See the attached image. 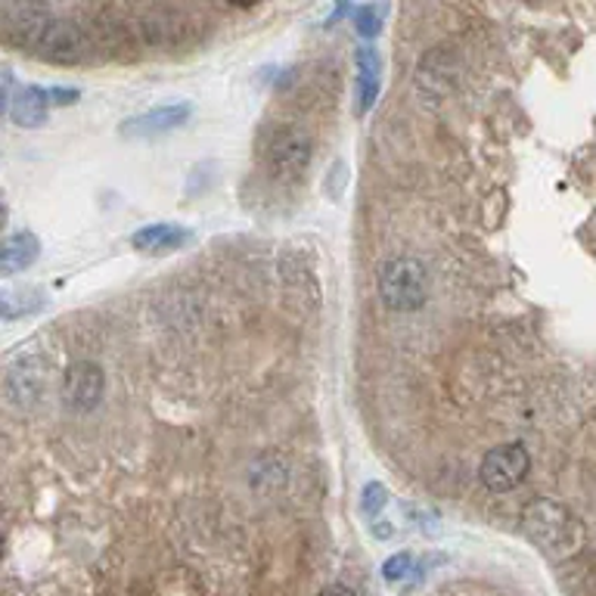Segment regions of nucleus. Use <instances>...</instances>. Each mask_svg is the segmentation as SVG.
<instances>
[{
  "instance_id": "obj_4",
  "label": "nucleus",
  "mask_w": 596,
  "mask_h": 596,
  "mask_svg": "<svg viewBox=\"0 0 596 596\" xmlns=\"http://www.w3.org/2000/svg\"><path fill=\"white\" fill-rule=\"evenodd\" d=\"M532 467V457L525 451V445H500L484 453L482 467H479V479L488 491L503 494V491H513Z\"/></svg>"
},
{
  "instance_id": "obj_10",
  "label": "nucleus",
  "mask_w": 596,
  "mask_h": 596,
  "mask_svg": "<svg viewBox=\"0 0 596 596\" xmlns=\"http://www.w3.org/2000/svg\"><path fill=\"white\" fill-rule=\"evenodd\" d=\"M38 255H41V242L34 233H29V230L13 233L3 240V249H0V271L7 276L19 274V271L32 268Z\"/></svg>"
},
{
  "instance_id": "obj_5",
  "label": "nucleus",
  "mask_w": 596,
  "mask_h": 596,
  "mask_svg": "<svg viewBox=\"0 0 596 596\" xmlns=\"http://www.w3.org/2000/svg\"><path fill=\"white\" fill-rule=\"evenodd\" d=\"M190 115H194L190 103H165V106H156L149 113L130 115L128 122H122L118 134L128 140H149V137H161L168 130L180 128Z\"/></svg>"
},
{
  "instance_id": "obj_18",
  "label": "nucleus",
  "mask_w": 596,
  "mask_h": 596,
  "mask_svg": "<svg viewBox=\"0 0 596 596\" xmlns=\"http://www.w3.org/2000/svg\"><path fill=\"white\" fill-rule=\"evenodd\" d=\"M321 596H355L352 594V590H348V587H326V590H321Z\"/></svg>"
},
{
  "instance_id": "obj_14",
  "label": "nucleus",
  "mask_w": 596,
  "mask_h": 596,
  "mask_svg": "<svg viewBox=\"0 0 596 596\" xmlns=\"http://www.w3.org/2000/svg\"><path fill=\"white\" fill-rule=\"evenodd\" d=\"M383 575H386L388 584L398 587V584H404L407 578H419V565L410 553H398V556H391V560L383 565Z\"/></svg>"
},
{
  "instance_id": "obj_2",
  "label": "nucleus",
  "mask_w": 596,
  "mask_h": 596,
  "mask_svg": "<svg viewBox=\"0 0 596 596\" xmlns=\"http://www.w3.org/2000/svg\"><path fill=\"white\" fill-rule=\"evenodd\" d=\"M379 299L391 311H419L429 299V271L417 259H391L379 268Z\"/></svg>"
},
{
  "instance_id": "obj_1",
  "label": "nucleus",
  "mask_w": 596,
  "mask_h": 596,
  "mask_svg": "<svg viewBox=\"0 0 596 596\" xmlns=\"http://www.w3.org/2000/svg\"><path fill=\"white\" fill-rule=\"evenodd\" d=\"M522 529L550 556H572L584 541L581 522L556 500H534L522 510Z\"/></svg>"
},
{
  "instance_id": "obj_11",
  "label": "nucleus",
  "mask_w": 596,
  "mask_h": 596,
  "mask_svg": "<svg viewBox=\"0 0 596 596\" xmlns=\"http://www.w3.org/2000/svg\"><path fill=\"white\" fill-rule=\"evenodd\" d=\"M187 240H190V233L178 224H146L130 237V245L140 252H168V249L184 245Z\"/></svg>"
},
{
  "instance_id": "obj_3",
  "label": "nucleus",
  "mask_w": 596,
  "mask_h": 596,
  "mask_svg": "<svg viewBox=\"0 0 596 596\" xmlns=\"http://www.w3.org/2000/svg\"><path fill=\"white\" fill-rule=\"evenodd\" d=\"M268 168L276 180H299L311 165V137L302 128H280L264 149Z\"/></svg>"
},
{
  "instance_id": "obj_17",
  "label": "nucleus",
  "mask_w": 596,
  "mask_h": 596,
  "mask_svg": "<svg viewBox=\"0 0 596 596\" xmlns=\"http://www.w3.org/2000/svg\"><path fill=\"white\" fill-rule=\"evenodd\" d=\"M50 103H56V106H72L75 100H79V91H72V87H50Z\"/></svg>"
},
{
  "instance_id": "obj_7",
  "label": "nucleus",
  "mask_w": 596,
  "mask_h": 596,
  "mask_svg": "<svg viewBox=\"0 0 596 596\" xmlns=\"http://www.w3.org/2000/svg\"><path fill=\"white\" fill-rule=\"evenodd\" d=\"M34 44L41 48L44 56L53 60H75L84 48V34L75 22H65V19H41L38 22V32L32 38Z\"/></svg>"
},
{
  "instance_id": "obj_9",
  "label": "nucleus",
  "mask_w": 596,
  "mask_h": 596,
  "mask_svg": "<svg viewBox=\"0 0 596 596\" xmlns=\"http://www.w3.org/2000/svg\"><path fill=\"white\" fill-rule=\"evenodd\" d=\"M50 94L44 87H19L17 94L7 103V113L17 122L19 128H38L48 122Z\"/></svg>"
},
{
  "instance_id": "obj_15",
  "label": "nucleus",
  "mask_w": 596,
  "mask_h": 596,
  "mask_svg": "<svg viewBox=\"0 0 596 596\" xmlns=\"http://www.w3.org/2000/svg\"><path fill=\"white\" fill-rule=\"evenodd\" d=\"M386 503H388L386 484L370 482L364 488V494H360V513L367 519H376L383 510H386Z\"/></svg>"
},
{
  "instance_id": "obj_12",
  "label": "nucleus",
  "mask_w": 596,
  "mask_h": 596,
  "mask_svg": "<svg viewBox=\"0 0 596 596\" xmlns=\"http://www.w3.org/2000/svg\"><path fill=\"white\" fill-rule=\"evenodd\" d=\"M379 94V56L373 50H357V113L364 115Z\"/></svg>"
},
{
  "instance_id": "obj_8",
  "label": "nucleus",
  "mask_w": 596,
  "mask_h": 596,
  "mask_svg": "<svg viewBox=\"0 0 596 596\" xmlns=\"http://www.w3.org/2000/svg\"><path fill=\"white\" fill-rule=\"evenodd\" d=\"M41 388H44V367L34 357H22L7 373V395L19 407H29V404L38 401Z\"/></svg>"
},
{
  "instance_id": "obj_16",
  "label": "nucleus",
  "mask_w": 596,
  "mask_h": 596,
  "mask_svg": "<svg viewBox=\"0 0 596 596\" xmlns=\"http://www.w3.org/2000/svg\"><path fill=\"white\" fill-rule=\"evenodd\" d=\"M379 13H383V10H373V7H360V10L355 13L357 32L367 34V38L379 32Z\"/></svg>"
},
{
  "instance_id": "obj_13",
  "label": "nucleus",
  "mask_w": 596,
  "mask_h": 596,
  "mask_svg": "<svg viewBox=\"0 0 596 596\" xmlns=\"http://www.w3.org/2000/svg\"><path fill=\"white\" fill-rule=\"evenodd\" d=\"M0 305H3V321H17L22 314H32L41 307V290H7Z\"/></svg>"
},
{
  "instance_id": "obj_6",
  "label": "nucleus",
  "mask_w": 596,
  "mask_h": 596,
  "mask_svg": "<svg viewBox=\"0 0 596 596\" xmlns=\"http://www.w3.org/2000/svg\"><path fill=\"white\" fill-rule=\"evenodd\" d=\"M103 370L91 360H79L72 364L63 376V398L72 410H94L103 398Z\"/></svg>"
}]
</instances>
